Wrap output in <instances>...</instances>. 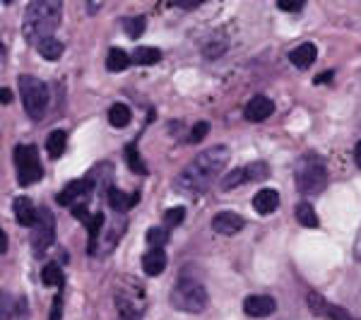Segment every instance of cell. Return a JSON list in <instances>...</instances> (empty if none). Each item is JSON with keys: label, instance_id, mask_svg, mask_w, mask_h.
Wrapping results in <instances>:
<instances>
[{"label": "cell", "instance_id": "6da1fadb", "mask_svg": "<svg viewBox=\"0 0 361 320\" xmlns=\"http://www.w3.org/2000/svg\"><path fill=\"white\" fill-rule=\"evenodd\" d=\"M229 157L231 154H229V150L224 145L210 147V150H205L202 154H197L195 159H193L191 164L176 176L174 188L181 193V195L183 193L191 197L200 195V193H205L207 188L217 181V176L224 174V169L229 164Z\"/></svg>", "mask_w": 361, "mask_h": 320}, {"label": "cell", "instance_id": "7a4b0ae2", "mask_svg": "<svg viewBox=\"0 0 361 320\" xmlns=\"http://www.w3.org/2000/svg\"><path fill=\"white\" fill-rule=\"evenodd\" d=\"M60 0H37L27 8L22 19V34L29 44H42L44 39H51L60 24Z\"/></svg>", "mask_w": 361, "mask_h": 320}, {"label": "cell", "instance_id": "3957f363", "mask_svg": "<svg viewBox=\"0 0 361 320\" xmlns=\"http://www.w3.org/2000/svg\"><path fill=\"white\" fill-rule=\"evenodd\" d=\"M210 303L207 289L193 277H181L171 289V306L181 313H202Z\"/></svg>", "mask_w": 361, "mask_h": 320}, {"label": "cell", "instance_id": "277c9868", "mask_svg": "<svg viewBox=\"0 0 361 320\" xmlns=\"http://www.w3.org/2000/svg\"><path fill=\"white\" fill-rule=\"evenodd\" d=\"M328 186V166L318 154H303L297 164V188L303 195H318Z\"/></svg>", "mask_w": 361, "mask_h": 320}, {"label": "cell", "instance_id": "5b68a950", "mask_svg": "<svg viewBox=\"0 0 361 320\" xmlns=\"http://www.w3.org/2000/svg\"><path fill=\"white\" fill-rule=\"evenodd\" d=\"M19 96H22L24 111L32 121H42L49 109V87L34 75H22L19 78Z\"/></svg>", "mask_w": 361, "mask_h": 320}, {"label": "cell", "instance_id": "8992f818", "mask_svg": "<svg viewBox=\"0 0 361 320\" xmlns=\"http://www.w3.org/2000/svg\"><path fill=\"white\" fill-rule=\"evenodd\" d=\"M15 166H17V181L19 186H34L37 181H42L44 166L39 159V152L34 145H17L15 147Z\"/></svg>", "mask_w": 361, "mask_h": 320}, {"label": "cell", "instance_id": "52a82bcc", "mask_svg": "<svg viewBox=\"0 0 361 320\" xmlns=\"http://www.w3.org/2000/svg\"><path fill=\"white\" fill-rule=\"evenodd\" d=\"M55 241V217L49 207H42L37 217V224L32 226V248L37 256H44L49 246Z\"/></svg>", "mask_w": 361, "mask_h": 320}, {"label": "cell", "instance_id": "ba28073f", "mask_svg": "<svg viewBox=\"0 0 361 320\" xmlns=\"http://www.w3.org/2000/svg\"><path fill=\"white\" fill-rule=\"evenodd\" d=\"M94 190V181L89 179H78V181H70L63 190L58 193V202L60 205H80V202H87L89 200V193Z\"/></svg>", "mask_w": 361, "mask_h": 320}, {"label": "cell", "instance_id": "9c48e42d", "mask_svg": "<svg viewBox=\"0 0 361 320\" xmlns=\"http://www.w3.org/2000/svg\"><path fill=\"white\" fill-rule=\"evenodd\" d=\"M243 311L251 318H270L277 311V301L272 296H265V294H253L243 301Z\"/></svg>", "mask_w": 361, "mask_h": 320}, {"label": "cell", "instance_id": "30bf717a", "mask_svg": "<svg viewBox=\"0 0 361 320\" xmlns=\"http://www.w3.org/2000/svg\"><path fill=\"white\" fill-rule=\"evenodd\" d=\"M243 226H246L243 217L236 215V212H231V210L217 212V215L212 217V229H215L217 233H222V236H236Z\"/></svg>", "mask_w": 361, "mask_h": 320}, {"label": "cell", "instance_id": "8fae6325", "mask_svg": "<svg viewBox=\"0 0 361 320\" xmlns=\"http://www.w3.org/2000/svg\"><path fill=\"white\" fill-rule=\"evenodd\" d=\"M123 231H125V220H121L118 217L116 222H111V224L104 229V236H99V241H96L94 256H109V253L116 248V243H118V238Z\"/></svg>", "mask_w": 361, "mask_h": 320}, {"label": "cell", "instance_id": "7c38bea8", "mask_svg": "<svg viewBox=\"0 0 361 320\" xmlns=\"http://www.w3.org/2000/svg\"><path fill=\"white\" fill-rule=\"evenodd\" d=\"M243 114H246V118L251 121V123H261V121H267L274 114V104H272V99L258 94V96H253V99L248 101Z\"/></svg>", "mask_w": 361, "mask_h": 320}, {"label": "cell", "instance_id": "4fadbf2b", "mask_svg": "<svg viewBox=\"0 0 361 320\" xmlns=\"http://www.w3.org/2000/svg\"><path fill=\"white\" fill-rule=\"evenodd\" d=\"M253 207H256V212L263 217L272 215L279 207V193L274 190V188H261V190L253 195Z\"/></svg>", "mask_w": 361, "mask_h": 320}, {"label": "cell", "instance_id": "5bb4252c", "mask_svg": "<svg viewBox=\"0 0 361 320\" xmlns=\"http://www.w3.org/2000/svg\"><path fill=\"white\" fill-rule=\"evenodd\" d=\"M12 210H15V217H17V222H19L22 226H29V229H32L34 224H37L39 212L34 210V205H32V200H29V197H24V195L15 197Z\"/></svg>", "mask_w": 361, "mask_h": 320}, {"label": "cell", "instance_id": "9a60e30c", "mask_svg": "<svg viewBox=\"0 0 361 320\" xmlns=\"http://www.w3.org/2000/svg\"><path fill=\"white\" fill-rule=\"evenodd\" d=\"M318 58V48L313 44H299L297 48L289 53V60H292V65L294 68H299V70H306V68H311L313 65V60Z\"/></svg>", "mask_w": 361, "mask_h": 320}, {"label": "cell", "instance_id": "2e32d148", "mask_svg": "<svg viewBox=\"0 0 361 320\" xmlns=\"http://www.w3.org/2000/svg\"><path fill=\"white\" fill-rule=\"evenodd\" d=\"M164 267H166V253L161 251V248H150V251L142 256V270H145V274H150V277L161 274Z\"/></svg>", "mask_w": 361, "mask_h": 320}, {"label": "cell", "instance_id": "e0dca14e", "mask_svg": "<svg viewBox=\"0 0 361 320\" xmlns=\"http://www.w3.org/2000/svg\"><path fill=\"white\" fill-rule=\"evenodd\" d=\"M227 48H229L227 34L224 32H215V34H210V37L205 39V44H202V55L210 58V60H215V58H220Z\"/></svg>", "mask_w": 361, "mask_h": 320}, {"label": "cell", "instance_id": "ac0fdd59", "mask_svg": "<svg viewBox=\"0 0 361 320\" xmlns=\"http://www.w3.org/2000/svg\"><path fill=\"white\" fill-rule=\"evenodd\" d=\"M161 58V51L155 48V46H137V48L130 53V60L135 65H157Z\"/></svg>", "mask_w": 361, "mask_h": 320}, {"label": "cell", "instance_id": "d6986e66", "mask_svg": "<svg viewBox=\"0 0 361 320\" xmlns=\"http://www.w3.org/2000/svg\"><path fill=\"white\" fill-rule=\"evenodd\" d=\"M65 145H68L65 130H53V133H49V137H46V152H49L51 159H58L65 152Z\"/></svg>", "mask_w": 361, "mask_h": 320}, {"label": "cell", "instance_id": "ffe728a7", "mask_svg": "<svg viewBox=\"0 0 361 320\" xmlns=\"http://www.w3.org/2000/svg\"><path fill=\"white\" fill-rule=\"evenodd\" d=\"M130 63H133V60H130V55L125 53L123 48H111L109 55H106V68H109L111 73H123Z\"/></svg>", "mask_w": 361, "mask_h": 320}, {"label": "cell", "instance_id": "44dd1931", "mask_svg": "<svg viewBox=\"0 0 361 320\" xmlns=\"http://www.w3.org/2000/svg\"><path fill=\"white\" fill-rule=\"evenodd\" d=\"M123 157H125V164H128V169L133 171V174H137V176H145V174H147V166H145V161L140 159V152H137V145H135V142L125 145Z\"/></svg>", "mask_w": 361, "mask_h": 320}, {"label": "cell", "instance_id": "7402d4cb", "mask_svg": "<svg viewBox=\"0 0 361 320\" xmlns=\"http://www.w3.org/2000/svg\"><path fill=\"white\" fill-rule=\"evenodd\" d=\"M37 51H39V55H42L44 60H51V63H55V60L63 55V44H60L55 37H51V39H44V42L37 46Z\"/></svg>", "mask_w": 361, "mask_h": 320}, {"label": "cell", "instance_id": "603a6c76", "mask_svg": "<svg viewBox=\"0 0 361 320\" xmlns=\"http://www.w3.org/2000/svg\"><path fill=\"white\" fill-rule=\"evenodd\" d=\"M243 183H251L248 181V171H246V166H238V169H234L222 176L220 186H222V190H234V188L243 186Z\"/></svg>", "mask_w": 361, "mask_h": 320}, {"label": "cell", "instance_id": "cb8c5ba5", "mask_svg": "<svg viewBox=\"0 0 361 320\" xmlns=\"http://www.w3.org/2000/svg\"><path fill=\"white\" fill-rule=\"evenodd\" d=\"M294 215H297L299 224H303V226H308V229H316L320 224L318 215H316V210H313L311 202H299L297 210H294Z\"/></svg>", "mask_w": 361, "mask_h": 320}, {"label": "cell", "instance_id": "d4e9b609", "mask_svg": "<svg viewBox=\"0 0 361 320\" xmlns=\"http://www.w3.org/2000/svg\"><path fill=\"white\" fill-rule=\"evenodd\" d=\"M106 197H109V205H111V210H114V212H125V210H128V205L137 202V195H133L128 200V197H125V193H121L118 188H109V190H106Z\"/></svg>", "mask_w": 361, "mask_h": 320}, {"label": "cell", "instance_id": "484cf974", "mask_svg": "<svg viewBox=\"0 0 361 320\" xmlns=\"http://www.w3.org/2000/svg\"><path fill=\"white\" fill-rule=\"evenodd\" d=\"M130 109L125 104H114L109 109V123L114 125V128H125V125L130 123Z\"/></svg>", "mask_w": 361, "mask_h": 320}, {"label": "cell", "instance_id": "4316f807", "mask_svg": "<svg viewBox=\"0 0 361 320\" xmlns=\"http://www.w3.org/2000/svg\"><path fill=\"white\" fill-rule=\"evenodd\" d=\"M42 282L46 287H63L65 284V277H63V270H60V265H55V263H49V265L42 270Z\"/></svg>", "mask_w": 361, "mask_h": 320}, {"label": "cell", "instance_id": "83f0119b", "mask_svg": "<svg viewBox=\"0 0 361 320\" xmlns=\"http://www.w3.org/2000/svg\"><path fill=\"white\" fill-rule=\"evenodd\" d=\"M145 27H147V19L142 17V15L123 19V29H125V34H128L130 39H140V34L145 32Z\"/></svg>", "mask_w": 361, "mask_h": 320}, {"label": "cell", "instance_id": "f1b7e54d", "mask_svg": "<svg viewBox=\"0 0 361 320\" xmlns=\"http://www.w3.org/2000/svg\"><path fill=\"white\" fill-rule=\"evenodd\" d=\"M246 171H248V181L270 179V166L265 161H251V164H246Z\"/></svg>", "mask_w": 361, "mask_h": 320}, {"label": "cell", "instance_id": "f546056e", "mask_svg": "<svg viewBox=\"0 0 361 320\" xmlns=\"http://www.w3.org/2000/svg\"><path fill=\"white\" fill-rule=\"evenodd\" d=\"M147 243H150V248H164L169 243V231L161 226H152L147 231Z\"/></svg>", "mask_w": 361, "mask_h": 320}, {"label": "cell", "instance_id": "4dcf8cb0", "mask_svg": "<svg viewBox=\"0 0 361 320\" xmlns=\"http://www.w3.org/2000/svg\"><path fill=\"white\" fill-rule=\"evenodd\" d=\"M308 306H311V311L316 313V316H325V318H328L330 303L325 301V299L320 296L318 292H308Z\"/></svg>", "mask_w": 361, "mask_h": 320}, {"label": "cell", "instance_id": "1f68e13d", "mask_svg": "<svg viewBox=\"0 0 361 320\" xmlns=\"http://www.w3.org/2000/svg\"><path fill=\"white\" fill-rule=\"evenodd\" d=\"M186 217V210L183 207H171V210L164 212V226H179Z\"/></svg>", "mask_w": 361, "mask_h": 320}, {"label": "cell", "instance_id": "d6a6232c", "mask_svg": "<svg viewBox=\"0 0 361 320\" xmlns=\"http://www.w3.org/2000/svg\"><path fill=\"white\" fill-rule=\"evenodd\" d=\"M207 133H210V123H207V121H200V123L193 125L191 137H188V140H191L193 145H197V142H202V137H205Z\"/></svg>", "mask_w": 361, "mask_h": 320}, {"label": "cell", "instance_id": "836d02e7", "mask_svg": "<svg viewBox=\"0 0 361 320\" xmlns=\"http://www.w3.org/2000/svg\"><path fill=\"white\" fill-rule=\"evenodd\" d=\"M49 320H63V294H55L53 303H51Z\"/></svg>", "mask_w": 361, "mask_h": 320}, {"label": "cell", "instance_id": "e575fe53", "mask_svg": "<svg viewBox=\"0 0 361 320\" xmlns=\"http://www.w3.org/2000/svg\"><path fill=\"white\" fill-rule=\"evenodd\" d=\"M328 318H330V320H359V318H352V316H349V313L344 311L342 306H335V303H330Z\"/></svg>", "mask_w": 361, "mask_h": 320}, {"label": "cell", "instance_id": "d590c367", "mask_svg": "<svg viewBox=\"0 0 361 320\" xmlns=\"http://www.w3.org/2000/svg\"><path fill=\"white\" fill-rule=\"evenodd\" d=\"M277 8L279 10H287V12H294V10H301L303 3H299V0H297V3H287V0H279Z\"/></svg>", "mask_w": 361, "mask_h": 320}, {"label": "cell", "instance_id": "8d00e7d4", "mask_svg": "<svg viewBox=\"0 0 361 320\" xmlns=\"http://www.w3.org/2000/svg\"><path fill=\"white\" fill-rule=\"evenodd\" d=\"M0 101H3V104H10V101H12V91L8 87H3V91H0Z\"/></svg>", "mask_w": 361, "mask_h": 320}, {"label": "cell", "instance_id": "74e56055", "mask_svg": "<svg viewBox=\"0 0 361 320\" xmlns=\"http://www.w3.org/2000/svg\"><path fill=\"white\" fill-rule=\"evenodd\" d=\"M0 253H8V236H5V231H0Z\"/></svg>", "mask_w": 361, "mask_h": 320}, {"label": "cell", "instance_id": "f35d334b", "mask_svg": "<svg viewBox=\"0 0 361 320\" xmlns=\"http://www.w3.org/2000/svg\"><path fill=\"white\" fill-rule=\"evenodd\" d=\"M354 161H357V166L361 169V140L357 142V147H354Z\"/></svg>", "mask_w": 361, "mask_h": 320}]
</instances>
